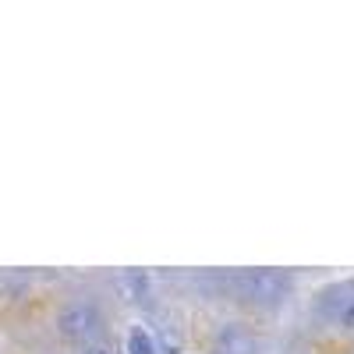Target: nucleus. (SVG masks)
<instances>
[{"label": "nucleus", "mask_w": 354, "mask_h": 354, "mask_svg": "<svg viewBox=\"0 0 354 354\" xmlns=\"http://www.w3.org/2000/svg\"><path fill=\"white\" fill-rule=\"evenodd\" d=\"M93 322H96V312H93V308L75 305V308H68V312L61 315V333H64L68 340H78V337H85L88 330H93Z\"/></svg>", "instance_id": "obj_1"}, {"label": "nucleus", "mask_w": 354, "mask_h": 354, "mask_svg": "<svg viewBox=\"0 0 354 354\" xmlns=\"http://www.w3.org/2000/svg\"><path fill=\"white\" fill-rule=\"evenodd\" d=\"M234 347H238L241 354H252V340H248L238 326H227V330L220 333V354H230Z\"/></svg>", "instance_id": "obj_2"}, {"label": "nucleus", "mask_w": 354, "mask_h": 354, "mask_svg": "<svg viewBox=\"0 0 354 354\" xmlns=\"http://www.w3.org/2000/svg\"><path fill=\"white\" fill-rule=\"evenodd\" d=\"M128 354H160V347H156V340L145 333V330H131V337H128Z\"/></svg>", "instance_id": "obj_3"}, {"label": "nucleus", "mask_w": 354, "mask_h": 354, "mask_svg": "<svg viewBox=\"0 0 354 354\" xmlns=\"http://www.w3.org/2000/svg\"><path fill=\"white\" fill-rule=\"evenodd\" d=\"M248 287L259 294V298H262L266 290L277 294V290H280V277H273V273H255V277H248Z\"/></svg>", "instance_id": "obj_4"}, {"label": "nucleus", "mask_w": 354, "mask_h": 354, "mask_svg": "<svg viewBox=\"0 0 354 354\" xmlns=\"http://www.w3.org/2000/svg\"><path fill=\"white\" fill-rule=\"evenodd\" d=\"M340 322H344L347 330H354V298L344 305V312H340Z\"/></svg>", "instance_id": "obj_5"}, {"label": "nucleus", "mask_w": 354, "mask_h": 354, "mask_svg": "<svg viewBox=\"0 0 354 354\" xmlns=\"http://www.w3.org/2000/svg\"><path fill=\"white\" fill-rule=\"evenodd\" d=\"M85 354H113V351H110V347H88Z\"/></svg>", "instance_id": "obj_6"}]
</instances>
